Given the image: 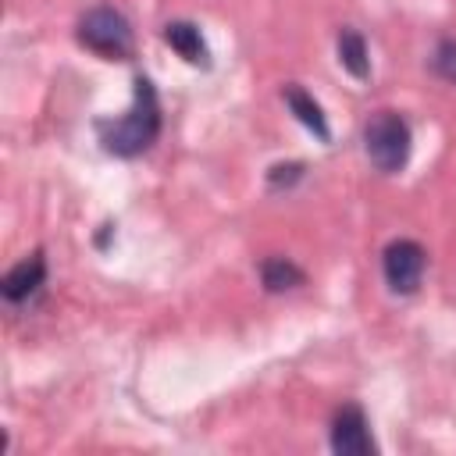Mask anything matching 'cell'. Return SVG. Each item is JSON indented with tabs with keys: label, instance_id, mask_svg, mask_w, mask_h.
<instances>
[{
	"label": "cell",
	"instance_id": "6",
	"mask_svg": "<svg viewBox=\"0 0 456 456\" xmlns=\"http://www.w3.org/2000/svg\"><path fill=\"white\" fill-rule=\"evenodd\" d=\"M43 289H46V253L43 249H32L0 278V292L11 306H32L43 296Z\"/></svg>",
	"mask_w": 456,
	"mask_h": 456
},
{
	"label": "cell",
	"instance_id": "4",
	"mask_svg": "<svg viewBox=\"0 0 456 456\" xmlns=\"http://www.w3.org/2000/svg\"><path fill=\"white\" fill-rule=\"evenodd\" d=\"M424 271H428V249L417 239H392L381 249V274L388 292L413 296L424 281Z\"/></svg>",
	"mask_w": 456,
	"mask_h": 456
},
{
	"label": "cell",
	"instance_id": "11",
	"mask_svg": "<svg viewBox=\"0 0 456 456\" xmlns=\"http://www.w3.org/2000/svg\"><path fill=\"white\" fill-rule=\"evenodd\" d=\"M431 68L438 78L456 86V39H438V46L431 53Z\"/></svg>",
	"mask_w": 456,
	"mask_h": 456
},
{
	"label": "cell",
	"instance_id": "5",
	"mask_svg": "<svg viewBox=\"0 0 456 456\" xmlns=\"http://www.w3.org/2000/svg\"><path fill=\"white\" fill-rule=\"evenodd\" d=\"M328 442H331V452H338V456H374L378 452L374 435H370V420H367L360 403H342L331 413Z\"/></svg>",
	"mask_w": 456,
	"mask_h": 456
},
{
	"label": "cell",
	"instance_id": "1",
	"mask_svg": "<svg viewBox=\"0 0 456 456\" xmlns=\"http://www.w3.org/2000/svg\"><path fill=\"white\" fill-rule=\"evenodd\" d=\"M160 100H157V86L146 78V75H135V93H132V107L114 118V121H96V135H100V146L114 157H139L146 153L157 135H160Z\"/></svg>",
	"mask_w": 456,
	"mask_h": 456
},
{
	"label": "cell",
	"instance_id": "9",
	"mask_svg": "<svg viewBox=\"0 0 456 456\" xmlns=\"http://www.w3.org/2000/svg\"><path fill=\"white\" fill-rule=\"evenodd\" d=\"M260 281L267 292H292L306 285V271L289 256H264L260 260Z\"/></svg>",
	"mask_w": 456,
	"mask_h": 456
},
{
	"label": "cell",
	"instance_id": "12",
	"mask_svg": "<svg viewBox=\"0 0 456 456\" xmlns=\"http://www.w3.org/2000/svg\"><path fill=\"white\" fill-rule=\"evenodd\" d=\"M303 178V164H296V160H289V164H274L271 171H267V182L274 185V189H289V185H296Z\"/></svg>",
	"mask_w": 456,
	"mask_h": 456
},
{
	"label": "cell",
	"instance_id": "10",
	"mask_svg": "<svg viewBox=\"0 0 456 456\" xmlns=\"http://www.w3.org/2000/svg\"><path fill=\"white\" fill-rule=\"evenodd\" d=\"M335 53H338V64L353 75V78H367L370 75V57H367V39L356 32V28H342L338 39H335Z\"/></svg>",
	"mask_w": 456,
	"mask_h": 456
},
{
	"label": "cell",
	"instance_id": "7",
	"mask_svg": "<svg viewBox=\"0 0 456 456\" xmlns=\"http://www.w3.org/2000/svg\"><path fill=\"white\" fill-rule=\"evenodd\" d=\"M164 43H167L182 61L200 64V68H210V46H207V39H203V32H200L196 21H185V18L167 21V25H164Z\"/></svg>",
	"mask_w": 456,
	"mask_h": 456
},
{
	"label": "cell",
	"instance_id": "3",
	"mask_svg": "<svg viewBox=\"0 0 456 456\" xmlns=\"http://www.w3.org/2000/svg\"><path fill=\"white\" fill-rule=\"evenodd\" d=\"M75 39L86 50H93L96 57H103V61H128L132 57V46H135V36H132L128 18L118 7H110V4L89 7L78 18V25H75Z\"/></svg>",
	"mask_w": 456,
	"mask_h": 456
},
{
	"label": "cell",
	"instance_id": "8",
	"mask_svg": "<svg viewBox=\"0 0 456 456\" xmlns=\"http://www.w3.org/2000/svg\"><path fill=\"white\" fill-rule=\"evenodd\" d=\"M281 100H285V107L296 114V121L306 128V132H314L321 142H328L331 139V128H328V118H324V107L299 86V82H289L285 89H281Z\"/></svg>",
	"mask_w": 456,
	"mask_h": 456
},
{
	"label": "cell",
	"instance_id": "2",
	"mask_svg": "<svg viewBox=\"0 0 456 456\" xmlns=\"http://www.w3.org/2000/svg\"><path fill=\"white\" fill-rule=\"evenodd\" d=\"M363 150L381 175H399L413 150L410 121L399 110H374L363 125Z\"/></svg>",
	"mask_w": 456,
	"mask_h": 456
}]
</instances>
